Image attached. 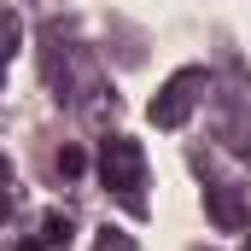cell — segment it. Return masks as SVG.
Wrapping results in <instances>:
<instances>
[{"label":"cell","mask_w":251,"mask_h":251,"mask_svg":"<svg viewBox=\"0 0 251 251\" xmlns=\"http://www.w3.org/2000/svg\"><path fill=\"white\" fill-rule=\"evenodd\" d=\"M105 181H111L117 193L140 187V152H134L128 140H111V146H105Z\"/></svg>","instance_id":"1"}]
</instances>
